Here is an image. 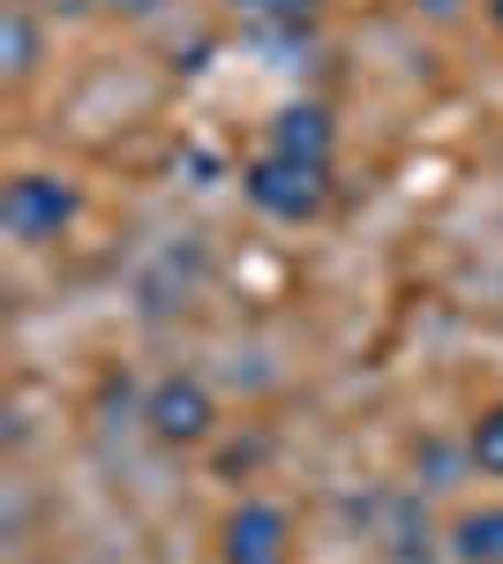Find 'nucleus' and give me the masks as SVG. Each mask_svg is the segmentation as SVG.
Segmentation results:
<instances>
[{
  "mask_svg": "<svg viewBox=\"0 0 503 564\" xmlns=\"http://www.w3.org/2000/svg\"><path fill=\"white\" fill-rule=\"evenodd\" d=\"M76 218V188L53 174H15L0 188V226L15 234V241H53L61 226Z\"/></svg>",
  "mask_w": 503,
  "mask_h": 564,
  "instance_id": "2",
  "label": "nucleus"
},
{
  "mask_svg": "<svg viewBox=\"0 0 503 564\" xmlns=\"http://www.w3.org/2000/svg\"><path fill=\"white\" fill-rule=\"evenodd\" d=\"M143 422L158 444H204L218 430V399H210L196 377H158L151 399H143Z\"/></svg>",
  "mask_w": 503,
  "mask_h": 564,
  "instance_id": "3",
  "label": "nucleus"
},
{
  "mask_svg": "<svg viewBox=\"0 0 503 564\" xmlns=\"http://www.w3.org/2000/svg\"><path fill=\"white\" fill-rule=\"evenodd\" d=\"M98 8H113V15H151V8H166V0H98Z\"/></svg>",
  "mask_w": 503,
  "mask_h": 564,
  "instance_id": "10",
  "label": "nucleus"
},
{
  "mask_svg": "<svg viewBox=\"0 0 503 564\" xmlns=\"http://www.w3.org/2000/svg\"><path fill=\"white\" fill-rule=\"evenodd\" d=\"M0 53H8V76H15V84L39 68V23H31V0H8V15H0Z\"/></svg>",
  "mask_w": 503,
  "mask_h": 564,
  "instance_id": "7",
  "label": "nucleus"
},
{
  "mask_svg": "<svg viewBox=\"0 0 503 564\" xmlns=\"http://www.w3.org/2000/svg\"><path fill=\"white\" fill-rule=\"evenodd\" d=\"M218 542H226V564H294V520L278 505H233Z\"/></svg>",
  "mask_w": 503,
  "mask_h": 564,
  "instance_id": "4",
  "label": "nucleus"
},
{
  "mask_svg": "<svg viewBox=\"0 0 503 564\" xmlns=\"http://www.w3.org/2000/svg\"><path fill=\"white\" fill-rule=\"evenodd\" d=\"M414 8H428V15H451V8H459V0H414Z\"/></svg>",
  "mask_w": 503,
  "mask_h": 564,
  "instance_id": "11",
  "label": "nucleus"
},
{
  "mask_svg": "<svg viewBox=\"0 0 503 564\" xmlns=\"http://www.w3.org/2000/svg\"><path fill=\"white\" fill-rule=\"evenodd\" d=\"M451 557L459 564H503V505H481L451 527Z\"/></svg>",
  "mask_w": 503,
  "mask_h": 564,
  "instance_id": "6",
  "label": "nucleus"
},
{
  "mask_svg": "<svg viewBox=\"0 0 503 564\" xmlns=\"http://www.w3.org/2000/svg\"><path fill=\"white\" fill-rule=\"evenodd\" d=\"M331 113L324 106H286L278 121H271V151H286V159H316V166H331Z\"/></svg>",
  "mask_w": 503,
  "mask_h": 564,
  "instance_id": "5",
  "label": "nucleus"
},
{
  "mask_svg": "<svg viewBox=\"0 0 503 564\" xmlns=\"http://www.w3.org/2000/svg\"><path fill=\"white\" fill-rule=\"evenodd\" d=\"M226 8H233L241 23H255V31H300L324 0H226Z\"/></svg>",
  "mask_w": 503,
  "mask_h": 564,
  "instance_id": "8",
  "label": "nucleus"
},
{
  "mask_svg": "<svg viewBox=\"0 0 503 564\" xmlns=\"http://www.w3.org/2000/svg\"><path fill=\"white\" fill-rule=\"evenodd\" d=\"M241 188H249V204L263 218H278V226H308V218H324V204H331V166H316V159H286V151H263L249 174H241Z\"/></svg>",
  "mask_w": 503,
  "mask_h": 564,
  "instance_id": "1",
  "label": "nucleus"
},
{
  "mask_svg": "<svg viewBox=\"0 0 503 564\" xmlns=\"http://www.w3.org/2000/svg\"><path fill=\"white\" fill-rule=\"evenodd\" d=\"M466 452H473V467H481V475H503V406H489V414L473 422Z\"/></svg>",
  "mask_w": 503,
  "mask_h": 564,
  "instance_id": "9",
  "label": "nucleus"
},
{
  "mask_svg": "<svg viewBox=\"0 0 503 564\" xmlns=\"http://www.w3.org/2000/svg\"><path fill=\"white\" fill-rule=\"evenodd\" d=\"M489 15H496V31H503V0H489Z\"/></svg>",
  "mask_w": 503,
  "mask_h": 564,
  "instance_id": "12",
  "label": "nucleus"
}]
</instances>
